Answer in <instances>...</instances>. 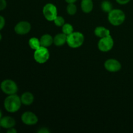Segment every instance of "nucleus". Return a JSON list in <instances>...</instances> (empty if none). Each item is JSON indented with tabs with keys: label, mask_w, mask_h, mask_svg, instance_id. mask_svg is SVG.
<instances>
[{
	"label": "nucleus",
	"mask_w": 133,
	"mask_h": 133,
	"mask_svg": "<svg viewBox=\"0 0 133 133\" xmlns=\"http://www.w3.org/2000/svg\"><path fill=\"white\" fill-rule=\"evenodd\" d=\"M38 132H39V133H48V132H49V131L47 128H45V127H44V128L40 129L38 131Z\"/></svg>",
	"instance_id": "obj_25"
},
{
	"label": "nucleus",
	"mask_w": 133,
	"mask_h": 133,
	"mask_svg": "<svg viewBox=\"0 0 133 133\" xmlns=\"http://www.w3.org/2000/svg\"><path fill=\"white\" fill-rule=\"evenodd\" d=\"M0 127H1V126H0Z\"/></svg>",
	"instance_id": "obj_30"
},
{
	"label": "nucleus",
	"mask_w": 133,
	"mask_h": 133,
	"mask_svg": "<svg viewBox=\"0 0 133 133\" xmlns=\"http://www.w3.org/2000/svg\"><path fill=\"white\" fill-rule=\"evenodd\" d=\"M77 0H65L66 3H75Z\"/></svg>",
	"instance_id": "obj_27"
},
{
	"label": "nucleus",
	"mask_w": 133,
	"mask_h": 133,
	"mask_svg": "<svg viewBox=\"0 0 133 133\" xmlns=\"http://www.w3.org/2000/svg\"><path fill=\"white\" fill-rule=\"evenodd\" d=\"M6 0H0V10H3L6 8Z\"/></svg>",
	"instance_id": "obj_23"
},
{
	"label": "nucleus",
	"mask_w": 133,
	"mask_h": 133,
	"mask_svg": "<svg viewBox=\"0 0 133 133\" xmlns=\"http://www.w3.org/2000/svg\"><path fill=\"white\" fill-rule=\"evenodd\" d=\"M105 69L110 72H117L122 68V64L120 62L114 58H109L105 61L104 64Z\"/></svg>",
	"instance_id": "obj_9"
},
{
	"label": "nucleus",
	"mask_w": 133,
	"mask_h": 133,
	"mask_svg": "<svg viewBox=\"0 0 133 133\" xmlns=\"http://www.w3.org/2000/svg\"><path fill=\"white\" fill-rule=\"evenodd\" d=\"M16 125V121L12 117H2L0 119V126L4 129H10L14 127Z\"/></svg>",
	"instance_id": "obj_11"
},
{
	"label": "nucleus",
	"mask_w": 133,
	"mask_h": 133,
	"mask_svg": "<svg viewBox=\"0 0 133 133\" xmlns=\"http://www.w3.org/2000/svg\"><path fill=\"white\" fill-rule=\"evenodd\" d=\"M101 9H102L103 11L107 13L110 12L113 9L112 3L109 1H107V0H105V1L101 2Z\"/></svg>",
	"instance_id": "obj_18"
},
{
	"label": "nucleus",
	"mask_w": 133,
	"mask_h": 133,
	"mask_svg": "<svg viewBox=\"0 0 133 133\" xmlns=\"http://www.w3.org/2000/svg\"><path fill=\"white\" fill-rule=\"evenodd\" d=\"M77 6L74 3H68L66 7V11L70 15H75L77 12Z\"/></svg>",
	"instance_id": "obj_20"
},
{
	"label": "nucleus",
	"mask_w": 133,
	"mask_h": 133,
	"mask_svg": "<svg viewBox=\"0 0 133 133\" xmlns=\"http://www.w3.org/2000/svg\"><path fill=\"white\" fill-rule=\"evenodd\" d=\"M108 19L112 25H121L125 20V14L124 12L120 9H112L109 13Z\"/></svg>",
	"instance_id": "obj_2"
},
{
	"label": "nucleus",
	"mask_w": 133,
	"mask_h": 133,
	"mask_svg": "<svg viewBox=\"0 0 133 133\" xmlns=\"http://www.w3.org/2000/svg\"><path fill=\"white\" fill-rule=\"evenodd\" d=\"M1 118H2V112L0 110V119H1Z\"/></svg>",
	"instance_id": "obj_28"
},
{
	"label": "nucleus",
	"mask_w": 133,
	"mask_h": 133,
	"mask_svg": "<svg viewBox=\"0 0 133 133\" xmlns=\"http://www.w3.org/2000/svg\"><path fill=\"white\" fill-rule=\"evenodd\" d=\"M16 132H17V131L14 128V127L8 129L7 130V133H16Z\"/></svg>",
	"instance_id": "obj_26"
},
{
	"label": "nucleus",
	"mask_w": 133,
	"mask_h": 133,
	"mask_svg": "<svg viewBox=\"0 0 133 133\" xmlns=\"http://www.w3.org/2000/svg\"><path fill=\"white\" fill-rule=\"evenodd\" d=\"M118 3L119 5H126L131 1V0H116Z\"/></svg>",
	"instance_id": "obj_24"
},
{
	"label": "nucleus",
	"mask_w": 133,
	"mask_h": 133,
	"mask_svg": "<svg viewBox=\"0 0 133 133\" xmlns=\"http://www.w3.org/2000/svg\"><path fill=\"white\" fill-rule=\"evenodd\" d=\"M42 12L45 19L49 22H53L56 17L58 16L57 6L53 3H47L44 5Z\"/></svg>",
	"instance_id": "obj_6"
},
{
	"label": "nucleus",
	"mask_w": 133,
	"mask_h": 133,
	"mask_svg": "<svg viewBox=\"0 0 133 133\" xmlns=\"http://www.w3.org/2000/svg\"><path fill=\"white\" fill-rule=\"evenodd\" d=\"M20 98L22 104L25 105H31L33 103L34 99H35L33 94L29 92H26L23 93Z\"/></svg>",
	"instance_id": "obj_14"
},
{
	"label": "nucleus",
	"mask_w": 133,
	"mask_h": 133,
	"mask_svg": "<svg viewBox=\"0 0 133 133\" xmlns=\"http://www.w3.org/2000/svg\"><path fill=\"white\" fill-rule=\"evenodd\" d=\"M53 22H54V23L55 24V25L58 26V27H62L64 25V24L65 23V19L63 17L57 16Z\"/></svg>",
	"instance_id": "obj_21"
},
{
	"label": "nucleus",
	"mask_w": 133,
	"mask_h": 133,
	"mask_svg": "<svg viewBox=\"0 0 133 133\" xmlns=\"http://www.w3.org/2000/svg\"><path fill=\"white\" fill-rule=\"evenodd\" d=\"M34 58L39 64H44L49 60V52L48 48L40 46L34 52Z\"/></svg>",
	"instance_id": "obj_5"
},
{
	"label": "nucleus",
	"mask_w": 133,
	"mask_h": 133,
	"mask_svg": "<svg viewBox=\"0 0 133 133\" xmlns=\"http://www.w3.org/2000/svg\"><path fill=\"white\" fill-rule=\"evenodd\" d=\"M94 34L96 36L101 38L106 37V36L110 35V32L106 27H103V26H99L95 29Z\"/></svg>",
	"instance_id": "obj_15"
},
{
	"label": "nucleus",
	"mask_w": 133,
	"mask_h": 133,
	"mask_svg": "<svg viewBox=\"0 0 133 133\" xmlns=\"http://www.w3.org/2000/svg\"><path fill=\"white\" fill-rule=\"evenodd\" d=\"M22 103L21 98L16 94L9 95L4 101V107L9 112L14 113L19 110Z\"/></svg>",
	"instance_id": "obj_1"
},
{
	"label": "nucleus",
	"mask_w": 133,
	"mask_h": 133,
	"mask_svg": "<svg viewBox=\"0 0 133 133\" xmlns=\"http://www.w3.org/2000/svg\"><path fill=\"white\" fill-rule=\"evenodd\" d=\"M31 25L29 22L26 21H22L17 23L14 27V31L19 35H24L31 31Z\"/></svg>",
	"instance_id": "obj_8"
},
{
	"label": "nucleus",
	"mask_w": 133,
	"mask_h": 133,
	"mask_svg": "<svg viewBox=\"0 0 133 133\" xmlns=\"http://www.w3.org/2000/svg\"><path fill=\"white\" fill-rule=\"evenodd\" d=\"M81 10L84 13L91 12L93 10L94 3L92 0H81Z\"/></svg>",
	"instance_id": "obj_12"
},
{
	"label": "nucleus",
	"mask_w": 133,
	"mask_h": 133,
	"mask_svg": "<svg viewBox=\"0 0 133 133\" xmlns=\"http://www.w3.org/2000/svg\"><path fill=\"white\" fill-rule=\"evenodd\" d=\"M99 49L102 52H108L114 46V40L111 35L100 38L97 44Z\"/></svg>",
	"instance_id": "obj_7"
},
{
	"label": "nucleus",
	"mask_w": 133,
	"mask_h": 133,
	"mask_svg": "<svg viewBox=\"0 0 133 133\" xmlns=\"http://www.w3.org/2000/svg\"><path fill=\"white\" fill-rule=\"evenodd\" d=\"M0 88L3 93L7 95L16 94L18 90L16 83L11 79H5L3 81L0 85Z\"/></svg>",
	"instance_id": "obj_4"
},
{
	"label": "nucleus",
	"mask_w": 133,
	"mask_h": 133,
	"mask_svg": "<svg viewBox=\"0 0 133 133\" xmlns=\"http://www.w3.org/2000/svg\"><path fill=\"white\" fill-rule=\"evenodd\" d=\"M29 45L30 48L31 49H34V50H36V49H38V48H40L41 46V44H40V39L37 38L36 37H32L29 40Z\"/></svg>",
	"instance_id": "obj_17"
},
{
	"label": "nucleus",
	"mask_w": 133,
	"mask_h": 133,
	"mask_svg": "<svg viewBox=\"0 0 133 133\" xmlns=\"http://www.w3.org/2000/svg\"><path fill=\"white\" fill-rule=\"evenodd\" d=\"M66 42H67V35L63 32L57 34L53 38V44L56 46H62L66 44Z\"/></svg>",
	"instance_id": "obj_13"
},
{
	"label": "nucleus",
	"mask_w": 133,
	"mask_h": 133,
	"mask_svg": "<svg viewBox=\"0 0 133 133\" xmlns=\"http://www.w3.org/2000/svg\"><path fill=\"white\" fill-rule=\"evenodd\" d=\"M1 39H2V36H1V34L0 33V41L1 40Z\"/></svg>",
	"instance_id": "obj_29"
},
{
	"label": "nucleus",
	"mask_w": 133,
	"mask_h": 133,
	"mask_svg": "<svg viewBox=\"0 0 133 133\" xmlns=\"http://www.w3.org/2000/svg\"><path fill=\"white\" fill-rule=\"evenodd\" d=\"M84 41V36L80 32H73L67 36L68 45L71 48H78L81 46Z\"/></svg>",
	"instance_id": "obj_3"
},
{
	"label": "nucleus",
	"mask_w": 133,
	"mask_h": 133,
	"mask_svg": "<svg viewBox=\"0 0 133 133\" xmlns=\"http://www.w3.org/2000/svg\"><path fill=\"white\" fill-rule=\"evenodd\" d=\"M22 121L24 124L27 125H33L38 123V117L35 113L27 111L22 115Z\"/></svg>",
	"instance_id": "obj_10"
},
{
	"label": "nucleus",
	"mask_w": 133,
	"mask_h": 133,
	"mask_svg": "<svg viewBox=\"0 0 133 133\" xmlns=\"http://www.w3.org/2000/svg\"><path fill=\"white\" fill-rule=\"evenodd\" d=\"M5 19L4 18L3 16L0 15V31L1 29H3L4 27H5Z\"/></svg>",
	"instance_id": "obj_22"
},
{
	"label": "nucleus",
	"mask_w": 133,
	"mask_h": 133,
	"mask_svg": "<svg viewBox=\"0 0 133 133\" xmlns=\"http://www.w3.org/2000/svg\"><path fill=\"white\" fill-rule=\"evenodd\" d=\"M40 41L41 46L48 48V47L51 46L52 44H53V38L51 35H49V34H45L41 36V38H40Z\"/></svg>",
	"instance_id": "obj_16"
},
{
	"label": "nucleus",
	"mask_w": 133,
	"mask_h": 133,
	"mask_svg": "<svg viewBox=\"0 0 133 133\" xmlns=\"http://www.w3.org/2000/svg\"><path fill=\"white\" fill-rule=\"evenodd\" d=\"M62 32L68 36V35H70V34L74 32V27L70 23H65L62 27Z\"/></svg>",
	"instance_id": "obj_19"
}]
</instances>
